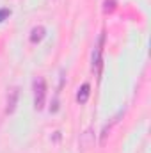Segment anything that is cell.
Listing matches in <instances>:
<instances>
[{"instance_id":"cell-1","label":"cell","mask_w":151,"mask_h":153,"mask_svg":"<svg viewBox=\"0 0 151 153\" xmlns=\"http://www.w3.org/2000/svg\"><path fill=\"white\" fill-rule=\"evenodd\" d=\"M44 100H46V82L43 76H38L34 80V107H36V111H41L44 107Z\"/></svg>"},{"instance_id":"cell-2","label":"cell","mask_w":151,"mask_h":153,"mask_svg":"<svg viewBox=\"0 0 151 153\" xmlns=\"http://www.w3.org/2000/svg\"><path fill=\"white\" fill-rule=\"evenodd\" d=\"M18 87H13L11 91H9V96H7V109H5V112L7 114H13L14 112V109H16V103H18Z\"/></svg>"},{"instance_id":"cell-3","label":"cell","mask_w":151,"mask_h":153,"mask_svg":"<svg viewBox=\"0 0 151 153\" xmlns=\"http://www.w3.org/2000/svg\"><path fill=\"white\" fill-rule=\"evenodd\" d=\"M89 94H91V85L89 84H82V87L78 89V94H76V100L80 103H85L89 100Z\"/></svg>"},{"instance_id":"cell-4","label":"cell","mask_w":151,"mask_h":153,"mask_svg":"<svg viewBox=\"0 0 151 153\" xmlns=\"http://www.w3.org/2000/svg\"><path fill=\"white\" fill-rule=\"evenodd\" d=\"M44 34H46L44 27L38 25V27H34V29H32V32H30V41H32V43H39V41H43Z\"/></svg>"},{"instance_id":"cell-5","label":"cell","mask_w":151,"mask_h":153,"mask_svg":"<svg viewBox=\"0 0 151 153\" xmlns=\"http://www.w3.org/2000/svg\"><path fill=\"white\" fill-rule=\"evenodd\" d=\"M114 7H115V2L114 0H105V13H110V11H114Z\"/></svg>"},{"instance_id":"cell-6","label":"cell","mask_w":151,"mask_h":153,"mask_svg":"<svg viewBox=\"0 0 151 153\" xmlns=\"http://www.w3.org/2000/svg\"><path fill=\"white\" fill-rule=\"evenodd\" d=\"M7 16H11V9H7V7H4V9H0V23L7 18Z\"/></svg>"}]
</instances>
